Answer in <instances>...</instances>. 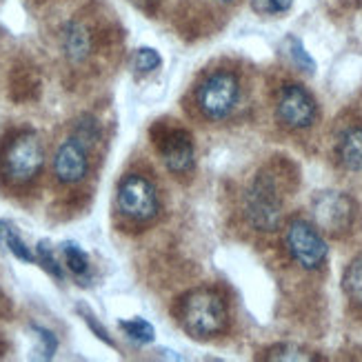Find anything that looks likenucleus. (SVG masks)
Masks as SVG:
<instances>
[{
	"mask_svg": "<svg viewBox=\"0 0 362 362\" xmlns=\"http://www.w3.org/2000/svg\"><path fill=\"white\" fill-rule=\"evenodd\" d=\"M180 327L198 340L216 338L227 329L229 311L223 296L214 289H196L187 293L178 307Z\"/></svg>",
	"mask_w": 362,
	"mask_h": 362,
	"instance_id": "f257e3e1",
	"label": "nucleus"
},
{
	"mask_svg": "<svg viewBox=\"0 0 362 362\" xmlns=\"http://www.w3.org/2000/svg\"><path fill=\"white\" fill-rule=\"evenodd\" d=\"M45 167V147L36 132L23 129L13 134L0 151V176L13 187L34 182Z\"/></svg>",
	"mask_w": 362,
	"mask_h": 362,
	"instance_id": "f03ea898",
	"label": "nucleus"
},
{
	"mask_svg": "<svg viewBox=\"0 0 362 362\" xmlns=\"http://www.w3.org/2000/svg\"><path fill=\"white\" fill-rule=\"evenodd\" d=\"M240 81L229 69H218L204 76V81L196 87L194 100L198 112L207 120H225L238 105Z\"/></svg>",
	"mask_w": 362,
	"mask_h": 362,
	"instance_id": "7ed1b4c3",
	"label": "nucleus"
},
{
	"mask_svg": "<svg viewBox=\"0 0 362 362\" xmlns=\"http://www.w3.org/2000/svg\"><path fill=\"white\" fill-rule=\"evenodd\" d=\"M116 204L122 218L145 225L158 218L160 196L156 185L143 174H124L116 189Z\"/></svg>",
	"mask_w": 362,
	"mask_h": 362,
	"instance_id": "20e7f679",
	"label": "nucleus"
},
{
	"mask_svg": "<svg viewBox=\"0 0 362 362\" xmlns=\"http://www.w3.org/2000/svg\"><path fill=\"white\" fill-rule=\"evenodd\" d=\"M247 223L256 231H276L282 220V198L269 174H258L243 198Z\"/></svg>",
	"mask_w": 362,
	"mask_h": 362,
	"instance_id": "39448f33",
	"label": "nucleus"
},
{
	"mask_svg": "<svg viewBox=\"0 0 362 362\" xmlns=\"http://www.w3.org/2000/svg\"><path fill=\"white\" fill-rule=\"evenodd\" d=\"M285 247L296 264L303 269L313 272L320 269L329 256L327 240L316 225L307 223V220H291L285 231Z\"/></svg>",
	"mask_w": 362,
	"mask_h": 362,
	"instance_id": "423d86ee",
	"label": "nucleus"
},
{
	"mask_svg": "<svg viewBox=\"0 0 362 362\" xmlns=\"http://www.w3.org/2000/svg\"><path fill=\"white\" fill-rule=\"evenodd\" d=\"M311 214L316 227L329 235H344L356 220V202L342 192H322L313 198Z\"/></svg>",
	"mask_w": 362,
	"mask_h": 362,
	"instance_id": "0eeeda50",
	"label": "nucleus"
},
{
	"mask_svg": "<svg viewBox=\"0 0 362 362\" xmlns=\"http://www.w3.org/2000/svg\"><path fill=\"white\" fill-rule=\"evenodd\" d=\"M276 114H278V120L285 124L287 129L303 132L316 122L318 105H316V98H313L303 85L287 83V85H282L278 93Z\"/></svg>",
	"mask_w": 362,
	"mask_h": 362,
	"instance_id": "6e6552de",
	"label": "nucleus"
},
{
	"mask_svg": "<svg viewBox=\"0 0 362 362\" xmlns=\"http://www.w3.org/2000/svg\"><path fill=\"white\" fill-rule=\"evenodd\" d=\"M160 151V158L165 163V167L176 176H187L189 171L194 169V140L189 136V132L180 129V127H171L165 129L158 140H156Z\"/></svg>",
	"mask_w": 362,
	"mask_h": 362,
	"instance_id": "1a4fd4ad",
	"label": "nucleus"
},
{
	"mask_svg": "<svg viewBox=\"0 0 362 362\" xmlns=\"http://www.w3.org/2000/svg\"><path fill=\"white\" fill-rule=\"evenodd\" d=\"M87 174H89V147L76 136H69L67 140H62L54 153V176L62 185H76L85 180Z\"/></svg>",
	"mask_w": 362,
	"mask_h": 362,
	"instance_id": "9d476101",
	"label": "nucleus"
},
{
	"mask_svg": "<svg viewBox=\"0 0 362 362\" xmlns=\"http://www.w3.org/2000/svg\"><path fill=\"white\" fill-rule=\"evenodd\" d=\"M60 42H62V52H65L67 60L74 62V65L85 62L93 52V36L89 27L81 21H69L62 27Z\"/></svg>",
	"mask_w": 362,
	"mask_h": 362,
	"instance_id": "9b49d317",
	"label": "nucleus"
},
{
	"mask_svg": "<svg viewBox=\"0 0 362 362\" xmlns=\"http://www.w3.org/2000/svg\"><path fill=\"white\" fill-rule=\"evenodd\" d=\"M336 158L342 169L362 171V127H347L338 136Z\"/></svg>",
	"mask_w": 362,
	"mask_h": 362,
	"instance_id": "f8f14e48",
	"label": "nucleus"
},
{
	"mask_svg": "<svg viewBox=\"0 0 362 362\" xmlns=\"http://www.w3.org/2000/svg\"><path fill=\"white\" fill-rule=\"evenodd\" d=\"M60 254H62V260H65L67 264V269L78 276V278H87L89 272H91V264H89V256H87V251L74 243V240H67V243H62L60 245Z\"/></svg>",
	"mask_w": 362,
	"mask_h": 362,
	"instance_id": "ddd939ff",
	"label": "nucleus"
},
{
	"mask_svg": "<svg viewBox=\"0 0 362 362\" xmlns=\"http://www.w3.org/2000/svg\"><path fill=\"white\" fill-rule=\"evenodd\" d=\"M0 238L5 240V245H7V249L11 251V254L18 258V260H23V262H29V264H34V262H38V258H36V254L31 251L29 247H27V243L21 238V233H18V229H16L11 223H0Z\"/></svg>",
	"mask_w": 362,
	"mask_h": 362,
	"instance_id": "4468645a",
	"label": "nucleus"
},
{
	"mask_svg": "<svg viewBox=\"0 0 362 362\" xmlns=\"http://www.w3.org/2000/svg\"><path fill=\"white\" fill-rule=\"evenodd\" d=\"M342 289L349 296V300L362 307V256L354 258L342 276Z\"/></svg>",
	"mask_w": 362,
	"mask_h": 362,
	"instance_id": "2eb2a0df",
	"label": "nucleus"
},
{
	"mask_svg": "<svg viewBox=\"0 0 362 362\" xmlns=\"http://www.w3.org/2000/svg\"><path fill=\"white\" fill-rule=\"evenodd\" d=\"M118 327L122 329V334L127 336L136 344H151L156 338V329L149 320L145 318H129V320H120Z\"/></svg>",
	"mask_w": 362,
	"mask_h": 362,
	"instance_id": "dca6fc26",
	"label": "nucleus"
},
{
	"mask_svg": "<svg viewBox=\"0 0 362 362\" xmlns=\"http://www.w3.org/2000/svg\"><path fill=\"white\" fill-rule=\"evenodd\" d=\"M264 360H280V362H307V360H318L316 354H311L309 349L300 347V344H291V342H282L276 344L269 351L264 354Z\"/></svg>",
	"mask_w": 362,
	"mask_h": 362,
	"instance_id": "f3484780",
	"label": "nucleus"
},
{
	"mask_svg": "<svg viewBox=\"0 0 362 362\" xmlns=\"http://www.w3.org/2000/svg\"><path fill=\"white\" fill-rule=\"evenodd\" d=\"M285 54L289 56V60L293 62L298 69H303L307 74L316 71V60L311 58V54L307 52L305 42L298 36H287L285 38Z\"/></svg>",
	"mask_w": 362,
	"mask_h": 362,
	"instance_id": "a211bd4d",
	"label": "nucleus"
},
{
	"mask_svg": "<svg viewBox=\"0 0 362 362\" xmlns=\"http://www.w3.org/2000/svg\"><path fill=\"white\" fill-rule=\"evenodd\" d=\"M163 65L160 54L153 49V47H140V49L134 52L132 56V67L138 74H151Z\"/></svg>",
	"mask_w": 362,
	"mask_h": 362,
	"instance_id": "6ab92c4d",
	"label": "nucleus"
},
{
	"mask_svg": "<svg viewBox=\"0 0 362 362\" xmlns=\"http://www.w3.org/2000/svg\"><path fill=\"white\" fill-rule=\"evenodd\" d=\"M36 258H38V264L42 267V269L49 274L52 278H56V280H62L65 278V272H62V264H60V260L54 256V249H52V245L47 243V240H40L38 243V247H36Z\"/></svg>",
	"mask_w": 362,
	"mask_h": 362,
	"instance_id": "aec40b11",
	"label": "nucleus"
},
{
	"mask_svg": "<svg viewBox=\"0 0 362 362\" xmlns=\"http://www.w3.org/2000/svg\"><path fill=\"white\" fill-rule=\"evenodd\" d=\"M31 334H34L36 342H38V354L42 360H52L54 354L58 351V338L52 329L40 327V325H29Z\"/></svg>",
	"mask_w": 362,
	"mask_h": 362,
	"instance_id": "412c9836",
	"label": "nucleus"
},
{
	"mask_svg": "<svg viewBox=\"0 0 362 362\" xmlns=\"http://www.w3.org/2000/svg\"><path fill=\"white\" fill-rule=\"evenodd\" d=\"M74 136H76L78 140H83V143H85L87 147L96 145L98 140H100L98 120L93 118V116H83V118H78L76 127H74Z\"/></svg>",
	"mask_w": 362,
	"mask_h": 362,
	"instance_id": "4be33fe9",
	"label": "nucleus"
},
{
	"mask_svg": "<svg viewBox=\"0 0 362 362\" xmlns=\"http://www.w3.org/2000/svg\"><path fill=\"white\" fill-rule=\"evenodd\" d=\"M76 311H78V313H81V316H83V320L87 322V327L91 329V334H93V336H96L98 340H103V342L107 344V347L116 349V340H114L112 336H109V332H107V329H105V327H103V325L98 322V318L93 316V313H91V311H89L87 307H83V305H81V307H76Z\"/></svg>",
	"mask_w": 362,
	"mask_h": 362,
	"instance_id": "5701e85b",
	"label": "nucleus"
},
{
	"mask_svg": "<svg viewBox=\"0 0 362 362\" xmlns=\"http://www.w3.org/2000/svg\"><path fill=\"white\" fill-rule=\"evenodd\" d=\"M296 0H254V7L262 13H285L293 7Z\"/></svg>",
	"mask_w": 362,
	"mask_h": 362,
	"instance_id": "b1692460",
	"label": "nucleus"
},
{
	"mask_svg": "<svg viewBox=\"0 0 362 362\" xmlns=\"http://www.w3.org/2000/svg\"><path fill=\"white\" fill-rule=\"evenodd\" d=\"M129 3H132L136 9H140V11H145V13H153V11H156V7H158L160 0H129Z\"/></svg>",
	"mask_w": 362,
	"mask_h": 362,
	"instance_id": "393cba45",
	"label": "nucleus"
},
{
	"mask_svg": "<svg viewBox=\"0 0 362 362\" xmlns=\"http://www.w3.org/2000/svg\"><path fill=\"white\" fill-rule=\"evenodd\" d=\"M211 3H223L225 5V3H233V0H211Z\"/></svg>",
	"mask_w": 362,
	"mask_h": 362,
	"instance_id": "a878e982",
	"label": "nucleus"
}]
</instances>
